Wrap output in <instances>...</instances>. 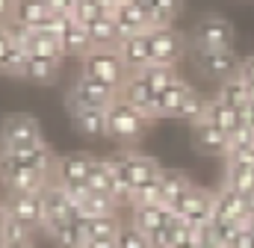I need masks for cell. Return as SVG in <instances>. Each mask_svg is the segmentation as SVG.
I'll use <instances>...</instances> for the list:
<instances>
[{
  "label": "cell",
  "instance_id": "cell-23",
  "mask_svg": "<svg viewBox=\"0 0 254 248\" xmlns=\"http://www.w3.org/2000/svg\"><path fill=\"white\" fill-rule=\"evenodd\" d=\"M74 130L89 136V139H101L107 136V110H89V107H74L71 110Z\"/></svg>",
  "mask_w": 254,
  "mask_h": 248
},
{
  "label": "cell",
  "instance_id": "cell-39",
  "mask_svg": "<svg viewBox=\"0 0 254 248\" xmlns=\"http://www.w3.org/2000/svg\"><path fill=\"white\" fill-rule=\"evenodd\" d=\"M119 248H151V237L148 234H142L133 222L122 228V234H119Z\"/></svg>",
  "mask_w": 254,
  "mask_h": 248
},
{
  "label": "cell",
  "instance_id": "cell-37",
  "mask_svg": "<svg viewBox=\"0 0 254 248\" xmlns=\"http://www.w3.org/2000/svg\"><path fill=\"white\" fill-rule=\"evenodd\" d=\"M225 186L240 192V195H252L254 192V169L249 166H231L225 169Z\"/></svg>",
  "mask_w": 254,
  "mask_h": 248
},
{
  "label": "cell",
  "instance_id": "cell-8",
  "mask_svg": "<svg viewBox=\"0 0 254 248\" xmlns=\"http://www.w3.org/2000/svg\"><path fill=\"white\" fill-rule=\"evenodd\" d=\"M98 157L86 154V151H71L57 157V169H54V181L65 189H77V186H89V178L95 172Z\"/></svg>",
  "mask_w": 254,
  "mask_h": 248
},
{
  "label": "cell",
  "instance_id": "cell-10",
  "mask_svg": "<svg viewBox=\"0 0 254 248\" xmlns=\"http://www.w3.org/2000/svg\"><path fill=\"white\" fill-rule=\"evenodd\" d=\"M42 142V127L27 113H12L3 119L0 127V148H18V145H36Z\"/></svg>",
  "mask_w": 254,
  "mask_h": 248
},
{
  "label": "cell",
  "instance_id": "cell-13",
  "mask_svg": "<svg viewBox=\"0 0 254 248\" xmlns=\"http://www.w3.org/2000/svg\"><path fill=\"white\" fill-rule=\"evenodd\" d=\"M0 151H6L18 166H24V169H33V172H42V175L54 178L57 157H54V151H51L45 142H36V145H18V148H0Z\"/></svg>",
  "mask_w": 254,
  "mask_h": 248
},
{
  "label": "cell",
  "instance_id": "cell-3",
  "mask_svg": "<svg viewBox=\"0 0 254 248\" xmlns=\"http://www.w3.org/2000/svg\"><path fill=\"white\" fill-rule=\"evenodd\" d=\"M234 24L216 12L204 15L195 21L190 33V48H201V51H234Z\"/></svg>",
  "mask_w": 254,
  "mask_h": 248
},
{
  "label": "cell",
  "instance_id": "cell-14",
  "mask_svg": "<svg viewBox=\"0 0 254 248\" xmlns=\"http://www.w3.org/2000/svg\"><path fill=\"white\" fill-rule=\"evenodd\" d=\"M178 216H184L190 225L201 228V225H210L216 219V192H207L201 186H192V192L187 195V201L181 204Z\"/></svg>",
  "mask_w": 254,
  "mask_h": 248
},
{
  "label": "cell",
  "instance_id": "cell-19",
  "mask_svg": "<svg viewBox=\"0 0 254 248\" xmlns=\"http://www.w3.org/2000/svg\"><path fill=\"white\" fill-rule=\"evenodd\" d=\"M119 54H122V60L127 62V68H130L133 74L145 71V68L154 62L151 45H148V33H145V36H130L125 42H119Z\"/></svg>",
  "mask_w": 254,
  "mask_h": 248
},
{
  "label": "cell",
  "instance_id": "cell-50",
  "mask_svg": "<svg viewBox=\"0 0 254 248\" xmlns=\"http://www.w3.org/2000/svg\"><path fill=\"white\" fill-rule=\"evenodd\" d=\"M133 3H139L142 9H151V3H154V0H133Z\"/></svg>",
  "mask_w": 254,
  "mask_h": 248
},
{
  "label": "cell",
  "instance_id": "cell-22",
  "mask_svg": "<svg viewBox=\"0 0 254 248\" xmlns=\"http://www.w3.org/2000/svg\"><path fill=\"white\" fill-rule=\"evenodd\" d=\"M24 48L30 51V57H42V60L63 62V57H65L63 39H57V36H51V33H42V30H30Z\"/></svg>",
  "mask_w": 254,
  "mask_h": 248
},
{
  "label": "cell",
  "instance_id": "cell-26",
  "mask_svg": "<svg viewBox=\"0 0 254 248\" xmlns=\"http://www.w3.org/2000/svg\"><path fill=\"white\" fill-rule=\"evenodd\" d=\"M216 219H231V222L246 225V195H240L228 186L222 192H216Z\"/></svg>",
  "mask_w": 254,
  "mask_h": 248
},
{
  "label": "cell",
  "instance_id": "cell-27",
  "mask_svg": "<svg viewBox=\"0 0 254 248\" xmlns=\"http://www.w3.org/2000/svg\"><path fill=\"white\" fill-rule=\"evenodd\" d=\"M45 231H48L51 243L57 248H83V231H80V225L74 219H68V222H48Z\"/></svg>",
  "mask_w": 254,
  "mask_h": 248
},
{
  "label": "cell",
  "instance_id": "cell-46",
  "mask_svg": "<svg viewBox=\"0 0 254 248\" xmlns=\"http://www.w3.org/2000/svg\"><path fill=\"white\" fill-rule=\"evenodd\" d=\"M15 3H18V0H0V24H9V21H12Z\"/></svg>",
  "mask_w": 254,
  "mask_h": 248
},
{
  "label": "cell",
  "instance_id": "cell-11",
  "mask_svg": "<svg viewBox=\"0 0 254 248\" xmlns=\"http://www.w3.org/2000/svg\"><path fill=\"white\" fill-rule=\"evenodd\" d=\"M113 163H116V166L125 172V178L133 184V189L163 175V166H160L154 157H148V154H139V151H130V148H125L122 154H116V157H113Z\"/></svg>",
  "mask_w": 254,
  "mask_h": 248
},
{
  "label": "cell",
  "instance_id": "cell-34",
  "mask_svg": "<svg viewBox=\"0 0 254 248\" xmlns=\"http://www.w3.org/2000/svg\"><path fill=\"white\" fill-rule=\"evenodd\" d=\"M154 204H166V189H163V175L148 181V184L136 186L133 189V198H130V207H154Z\"/></svg>",
  "mask_w": 254,
  "mask_h": 248
},
{
  "label": "cell",
  "instance_id": "cell-35",
  "mask_svg": "<svg viewBox=\"0 0 254 248\" xmlns=\"http://www.w3.org/2000/svg\"><path fill=\"white\" fill-rule=\"evenodd\" d=\"M139 77L154 89V92H163L169 83L178 80V65H163V62H151L145 71H139Z\"/></svg>",
  "mask_w": 254,
  "mask_h": 248
},
{
  "label": "cell",
  "instance_id": "cell-25",
  "mask_svg": "<svg viewBox=\"0 0 254 248\" xmlns=\"http://www.w3.org/2000/svg\"><path fill=\"white\" fill-rule=\"evenodd\" d=\"M207 119L216 124V127H222V130L231 136L234 130H240V127L246 124V110H237V107H231V104H222L219 98H210Z\"/></svg>",
  "mask_w": 254,
  "mask_h": 248
},
{
  "label": "cell",
  "instance_id": "cell-43",
  "mask_svg": "<svg viewBox=\"0 0 254 248\" xmlns=\"http://www.w3.org/2000/svg\"><path fill=\"white\" fill-rule=\"evenodd\" d=\"M12 48H15V39L9 36V27L0 24V71L6 68V62H9V57H12Z\"/></svg>",
  "mask_w": 254,
  "mask_h": 248
},
{
  "label": "cell",
  "instance_id": "cell-36",
  "mask_svg": "<svg viewBox=\"0 0 254 248\" xmlns=\"http://www.w3.org/2000/svg\"><path fill=\"white\" fill-rule=\"evenodd\" d=\"M181 6H184V0H154L151 9H148L151 27H175V21L181 15Z\"/></svg>",
  "mask_w": 254,
  "mask_h": 248
},
{
  "label": "cell",
  "instance_id": "cell-15",
  "mask_svg": "<svg viewBox=\"0 0 254 248\" xmlns=\"http://www.w3.org/2000/svg\"><path fill=\"white\" fill-rule=\"evenodd\" d=\"M42 195H45L48 222H68V219L80 222V219H83V213H80V207H77L74 195H71L65 186H60L57 181H51V186H48Z\"/></svg>",
  "mask_w": 254,
  "mask_h": 248
},
{
  "label": "cell",
  "instance_id": "cell-24",
  "mask_svg": "<svg viewBox=\"0 0 254 248\" xmlns=\"http://www.w3.org/2000/svg\"><path fill=\"white\" fill-rule=\"evenodd\" d=\"M172 216H175V213H172L166 204H154V207H133V225H136L142 234H148V237H154L160 228H166Z\"/></svg>",
  "mask_w": 254,
  "mask_h": 248
},
{
  "label": "cell",
  "instance_id": "cell-20",
  "mask_svg": "<svg viewBox=\"0 0 254 248\" xmlns=\"http://www.w3.org/2000/svg\"><path fill=\"white\" fill-rule=\"evenodd\" d=\"M77 225L83 231V243H89V240H119V234L125 228L119 222V216H83Z\"/></svg>",
  "mask_w": 254,
  "mask_h": 248
},
{
  "label": "cell",
  "instance_id": "cell-6",
  "mask_svg": "<svg viewBox=\"0 0 254 248\" xmlns=\"http://www.w3.org/2000/svg\"><path fill=\"white\" fill-rule=\"evenodd\" d=\"M190 60L204 77L219 80V83L237 77L240 65H243V60L234 51H201V48H190Z\"/></svg>",
  "mask_w": 254,
  "mask_h": 248
},
{
  "label": "cell",
  "instance_id": "cell-49",
  "mask_svg": "<svg viewBox=\"0 0 254 248\" xmlns=\"http://www.w3.org/2000/svg\"><path fill=\"white\" fill-rule=\"evenodd\" d=\"M246 122H249V127L254 130V98H252V104H249V110H246Z\"/></svg>",
  "mask_w": 254,
  "mask_h": 248
},
{
  "label": "cell",
  "instance_id": "cell-5",
  "mask_svg": "<svg viewBox=\"0 0 254 248\" xmlns=\"http://www.w3.org/2000/svg\"><path fill=\"white\" fill-rule=\"evenodd\" d=\"M116 101H119V89H113V86H107V83H101V80L83 74V71H80V77L74 80V89H71V98H68L71 110H74V107L110 110Z\"/></svg>",
  "mask_w": 254,
  "mask_h": 248
},
{
  "label": "cell",
  "instance_id": "cell-28",
  "mask_svg": "<svg viewBox=\"0 0 254 248\" xmlns=\"http://www.w3.org/2000/svg\"><path fill=\"white\" fill-rule=\"evenodd\" d=\"M86 30H89V39H92L95 48H119V42H122L113 15H101V18H95Z\"/></svg>",
  "mask_w": 254,
  "mask_h": 248
},
{
  "label": "cell",
  "instance_id": "cell-9",
  "mask_svg": "<svg viewBox=\"0 0 254 248\" xmlns=\"http://www.w3.org/2000/svg\"><path fill=\"white\" fill-rule=\"evenodd\" d=\"M148 45H151L154 62H163V65H178L190 54L187 39L175 27H151L148 30Z\"/></svg>",
  "mask_w": 254,
  "mask_h": 248
},
{
  "label": "cell",
  "instance_id": "cell-29",
  "mask_svg": "<svg viewBox=\"0 0 254 248\" xmlns=\"http://www.w3.org/2000/svg\"><path fill=\"white\" fill-rule=\"evenodd\" d=\"M213 98H219L222 104H231V107H237V110H249V104H252L254 95H252V89L240 80V74H237V77L219 83V92H216Z\"/></svg>",
  "mask_w": 254,
  "mask_h": 248
},
{
  "label": "cell",
  "instance_id": "cell-21",
  "mask_svg": "<svg viewBox=\"0 0 254 248\" xmlns=\"http://www.w3.org/2000/svg\"><path fill=\"white\" fill-rule=\"evenodd\" d=\"M192 92H195V89H192L184 77H178V80L169 83L163 92H157V110H160V119H163V116H178L181 107H184V101L190 98Z\"/></svg>",
  "mask_w": 254,
  "mask_h": 248
},
{
  "label": "cell",
  "instance_id": "cell-38",
  "mask_svg": "<svg viewBox=\"0 0 254 248\" xmlns=\"http://www.w3.org/2000/svg\"><path fill=\"white\" fill-rule=\"evenodd\" d=\"M207 110H210V101H207L204 95L192 92L190 98L184 101V107H181V113H178L175 119H181V122H190V124H195L198 119H204V116H207Z\"/></svg>",
  "mask_w": 254,
  "mask_h": 248
},
{
  "label": "cell",
  "instance_id": "cell-48",
  "mask_svg": "<svg viewBox=\"0 0 254 248\" xmlns=\"http://www.w3.org/2000/svg\"><path fill=\"white\" fill-rule=\"evenodd\" d=\"M6 222H9V210L6 204H0V234H6Z\"/></svg>",
  "mask_w": 254,
  "mask_h": 248
},
{
  "label": "cell",
  "instance_id": "cell-40",
  "mask_svg": "<svg viewBox=\"0 0 254 248\" xmlns=\"http://www.w3.org/2000/svg\"><path fill=\"white\" fill-rule=\"evenodd\" d=\"M101 15H104V9L98 6V0H77V6H74V21L83 24V27H89Z\"/></svg>",
  "mask_w": 254,
  "mask_h": 248
},
{
  "label": "cell",
  "instance_id": "cell-47",
  "mask_svg": "<svg viewBox=\"0 0 254 248\" xmlns=\"http://www.w3.org/2000/svg\"><path fill=\"white\" fill-rule=\"evenodd\" d=\"M3 248H36V246H33V237H24V240H6Z\"/></svg>",
  "mask_w": 254,
  "mask_h": 248
},
{
  "label": "cell",
  "instance_id": "cell-7",
  "mask_svg": "<svg viewBox=\"0 0 254 248\" xmlns=\"http://www.w3.org/2000/svg\"><path fill=\"white\" fill-rule=\"evenodd\" d=\"M51 181L54 178L33 172V169H24L6 151H0V184L6 186V192H45Z\"/></svg>",
  "mask_w": 254,
  "mask_h": 248
},
{
  "label": "cell",
  "instance_id": "cell-1",
  "mask_svg": "<svg viewBox=\"0 0 254 248\" xmlns=\"http://www.w3.org/2000/svg\"><path fill=\"white\" fill-rule=\"evenodd\" d=\"M80 65H83V74H89V77H95V80L119 89V92L125 89L127 80L133 77V71L127 68V62L119 54V48H92L80 60Z\"/></svg>",
  "mask_w": 254,
  "mask_h": 248
},
{
  "label": "cell",
  "instance_id": "cell-33",
  "mask_svg": "<svg viewBox=\"0 0 254 248\" xmlns=\"http://www.w3.org/2000/svg\"><path fill=\"white\" fill-rule=\"evenodd\" d=\"M24 77H27L30 83H39V86H51V83H57V77H60V62L57 60H42V57H30Z\"/></svg>",
  "mask_w": 254,
  "mask_h": 248
},
{
  "label": "cell",
  "instance_id": "cell-45",
  "mask_svg": "<svg viewBox=\"0 0 254 248\" xmlns=\"http://www.w3.org/2000/svg\"><path fill=\"white\" fill-rule=\"evenodd\" d=\"M240 80L252 89V95H254V57H246L243 60V65H240Z\"/></svg>",
  "mask_w": 254,
  "mask_h": 248
},
{
  "label": "cell",
  "instance_id": "cell-42",
  "mask_svg": "<svg viewBox=\"0 0 254 248\" xmlns=\"http://www.w3.org/2000/svg\"><path fill=\"white\" fill-rule=\"evenodd\" d=\"M225 160H228L231 166H249V169H254V142L240 145V148H231Z\"/></svg>",
  "mask_w": 254,
  "mask_h": 248
},
{
  "label": "cell",
  "instance_id": "cell-18",
  "mask_svg": "<svg viewBox=\"0 0 254 248\" xmlns=\"http://www.w3.org/2000/svg\"><path fill=\"white\" fill-rule=\"evenodd\" d=\"M192 181L187 172H181V169H163V189H166V207L172 210V213H178L181 210V204L187 201V195L192 192Z\"/></svg>",
  "mask_w": 254,
  "mask_h": 248
},
{
  "label": "cell",
  "instance_id": "cell-17",
  "mask_svg": "<svg viewBox=\"0 0 254 248\" xmlns=\"http://www.w3.org/2000/svg\"><path fill=\"white\" fill-rule=\"evenodd\" d=\"M113 18H116V27H119L122 42L130 39V36H145V33L151 30L148 9H142V6H139V3H133V0H125V3L113 12Z\"/></svg>",
  "mask_w": 254,
  "mask_h": 248
},
{
  "label": "cell",
  "instance_id": "cell-4",
  "mask_svg": "<svg viewBox=\"0 0 254 248\" xmlns=\"http://www.w3.org/2000/svg\"><path fill=\"white\" fill-rule=\"evenodd\" d=\"M3 204L9 210V219L21 222L30 231H45L48 210H45V195L42 192H6Z\"/></svg>",
  "mask_w": 254,
  "mask_h": 248
},
{
  "label": "cell",
  "instance_id": "cell-41",
  "mask_svg": "<svg viewBox=\"0 0 254 248\" xmlns=\"http://www.w3.org/2000/svg\"><path fill=\"white\" fill-rule=\"evenodd\" d=\"M71 21H74L71 15H54V12H51V15L45 18V24H39L36 30H42V33H51V36L63 39V33L71 27Z\"/></svg>",
  "mask_w": 254,
  "mask_h": 248
},
{
  "label": "cell",
  "instance_id": "cell-30",
  "mask_svg": "<svg viewBox=\"0 0 254 248\" xmlns=\"http://www.w3.org/2000/svg\"><path fill=\"white\" fill-rule=\"evenodd\" d=\"M89 189H92V192H104V195H110V198L119 201V184H116V172H113L110 157H98L95 172H92V178H89Z\"/></svg>",
  "mask_w": 254,
  "mask_h": 248
},
{
  "label": "cell",
  "instance_id": "cell-31",
  "mask_svg": "<svg viewBox=\"0 0 254 248\" xmlns=\"http://www.w3.org/2000/svg\"><path fill=\"white\" fill-rule=\"evenodd\" d=\"M48 15H51V9H48L45 0H18V3H15L12 21L21 24V27H33V30H36L39 24H45Z\"/></svg>",
  "mask_w": 254,
  "mask_h": 248
},
{
  "label": "cell",
  "instance_id": "cell-44",
  "mask_svg": "<svg viewBox=\"0 0 254 248\" xmlns=\"http://www.w3.org/2000/svg\"><path fill=\"white\" fill-rule=\"evenodd\" d=\"M45 3H48V9H51L54 15H71V18H74L77 0H45Z\"/></svg>",
  "mask_w": 254,
  "mask_h": 248
},
{
  "label": "cell",
  "instance_id": "cell-32",
  "mask_svg": "<svg viewBox=\"0 0 254 248\" xmlns=\"http://www.w3.org/2000/svg\"><path fill=\"white\" fill-rule=\"evenodd\" d=\"M63 48H65V57H86L95 45H92V39H89V30L83 27V24H77V21H71V27L63 33Z\"/></svg>",
  "mask_w": 254,
  "mask_h": 248
},
{
  "label": "cell",
  "instance_id": "cell-16",
  "mask_svg": "<svg viewBox=\"0 0 254 248\" xmlns=\"http://www.w3.org/2000/svg\"><path fill=\"white\" fill-rule=\"evenodd\" d=\"M119 98L122 101H127L130 107H136L139 113H145L151 122H157L160 119V110H157V92L139 77V74H133L130 80H127V86L119 92Z\"/></svg>",
  "mask_w": 254,
  "mask_h": 248
},
{
  "label": "cell",
  "instance_id": "cell-12",
  "mask_svg": "<svg viewBox=\"0 0 254 248\" xmlns=\"http://www.w3.org/2000/svg\"><path fill=\"white\" fill-rule=\"evenodd\" d=\"M192 145H195V151H201L207 157H228L231 139H228V133L222 127H216L204 116V119H198L192 124Z\"/></svg>",
  "mask_w": 254,
  "mask_h": 248
},
{
  "label": "cell",
  "instance_id": "cell-2",
  "mask_svg": "<svg viewBox=\"0 0 254 248\" xmlns=\"http://www.w3.org/2000/svg\"><path fill=\"white\" fill-rule=\"evenodd\" d=\"M148 124H154V122L145 113H139L136 107H130L127 101H122V98L107 110V136L116 139L125 148H130L133 142H139L145 136Z\"/></svg>",
  "mask_w": 254,
  "mask_h": 248
}]
</instances>
